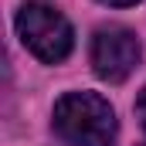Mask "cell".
I'll use <instances>...</instances> for the list:
<instances>
[{"label": "cell", "instance_id": "obj_3", "mask_svg": "<svg viewBox=\"0 0 146 146\" xmlns=\"http://www.w3.org/2000/svg\"><path fill=\"white\" fill-rule=\"evenodd\" d=\"M88 58H92V68L102 82L119 85L126 82L129 75L136 72L139 58H143V48H139V37L133 34L129 27L122 24H106L92 34V48H88Z\"/></svg>", "mask_w": 146, "mask_h": 146}, {"label": "cell", "instance_id": "obj_6", "mask_svg": "<svg viewBox=\"0 0 146 146\" xmlns=\"http://www.w3.org/2000/svg\"><path fill=\"white\" fill-rule=\"evenodd\" d=\"M139 146H146V143H139Z\"/></svg>", "mask_w": 146, "mask_h": 146}, {"label": "cell", "instance_id": "obj_4", "mask_svg": "<svg viewBox=\"0 0 146 146\" xmlns=\"http://www.w3.org/2000/svg\"><path fill=\"white\" fill-rule=\"evenodd\" d=\"M136 115H139V122L146 126V88L139 92V99H136Z\"/></svg>", "mask_w": 146, "mask_h": 146}, {"label": "cell", "instance_id": "obj_2", "mask_svg": "<svg viewBox=\"0 0 146 146\" xmlns=\"http://www.w3.org/2000/svg\"><path fill=\"white\" fill-rule=\"evenodd\" d=\"M17 37L44 65L65 61L72 54V48H75L72 24L65 21V14H58L48 3H24L17 10Z\"/></svg>", "mask_w": 146, "mask_h": 146}, {"label": "cell", "instance_id": "obj_5", "mask_svg": "<svg viewBox=\"0 0 146 146\" xmlns=\"http://www.w3.org/2000/svg\"><path fill=\"white\" fill-rule=\"evenodd\" d=\"M99 3H109V7H133V3H139V0H99Z\"/></svg>", "mask_w": 146, "mask_h": 146}, {"label": "cell", "instance_id": "obj_1", "mask_svg": "<svg viewBox=\"0 0 146 146\" xmlns=\"http://www.w3.org/2000/svg\"><path fill=\"white\" fill-rule=\"evenodd\" d=\"M54 133L75 146H112L115 143V112L99 92H65L51 112Z\"/></svg>", "mask_w": 146, "mask_h": 146}]
</instances>
